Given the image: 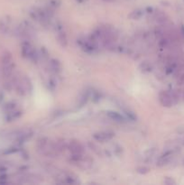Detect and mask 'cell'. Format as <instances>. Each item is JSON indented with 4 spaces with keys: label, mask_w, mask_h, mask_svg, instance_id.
I'll return each instance as SVG.
<instances>
[{
    "label": "cell",
    "mask_w": 184,
    "mask_h": 185,
    "mask_svg": "<svg viewBox=\"0 0 184 185\" xmlns=\"http://www.w3.org/2000/svg\"><path fill=\"white\" fill-rule=\"evenodd\" d=\"M144 10L138 8V9L134 10L133 12H131L128 16L132 20H139L140 18H142V16H144Z\"/></svg>",
    "instance_id": "obj_15"
},
{
    "label": "cell",
    "mask_w": 184,
    "mask_h": 185,
    "mask_svg": "<svg viewBox=\"0 0 184 185\" xmlns=\"http://www.w3.org/2000/svg\"><path fill=\"white\" fill-rule=\"evenodd\" d=\"M79 46L87 53H94L98 50V41L93 36L91 37H82L78 40Z\"/></svg>",
    "instance_id": "obj_4"
},
{
    "label": "cell",
    "mask_w": 184,
    "mask_h": 185,
    "mask_svg": "<svg viewBox=\"0 0 184 185\" xmlns=\"http://www.w3.org/2000/svg\"><path fill=\"white\" fill-rule=\"evenodd\" d=\"M48 65H49L50 71L54 73H58L62 71V64L58 60H56V59H51V60H50L48 62Z\"/></svg>",
    "instance_id": "obj_13"
},
{
    "label": "cell",
    "mask_w": 184,
    "mask_h": 185,
    "mask_svg": "<svg viewBox=\"0 0 184 185\" xmlns=\"http://www.w3.org/2000/svg\"><path fill=\"white\" fill-rule=\"evenodd\" d=\"M115 136V133L113 131L107 130V131H99L96 132L93 134V138L98 142L105 143L112 140Z\"/></svg>",
    "instance_id": "obj_7"
},
{
    "label": "cell",
    "mask_w": 184,
    "mask_h": 185,
    "mask_svg": "<svg viewBox=\"0 0 184 185\" xmlns=\"http://www.w3.org/2000/svg\"><path fill=\"white\" fill-rule=\"evenodd\" d=\"M2 65H3V72L5 77H10L14 71V62L10 53L6 51L2 57Z\"/></svg>",
    "instance_id": "obj_5"
},
{
    "label": "cell",
    "mask_w": 184,
    "mask_h": 185,
    "mask_svg": "<svg viewBox=\"0 0 184 185\" xmlns=\"http://www.w3.org/2000/svg\"><path fill=\"white\" fill-rule=\"evenodd\" d=\"M159 101L161 105L165 108H171L173 105V95L169 93L168 91L161 90L159 93Z\"/></svg>",
    "instance_id": "obj_8"
},
{
    "label": "cell",
    "mask_w": 184,
    "mask_h": 185,
    "mask_svg": "<svg viewBox=\"0 0 184 185\" xmlns=\"http://www.w3.org/2000/svg\"><path fill=\"white\" fill-rule=\"evenodd\" d=\"M22 116V112L20 110H11L9 114L7 115L6 116V119L7 121H14V120H16L17 118H19L20 116Z\"/></svg>",
    "instance_id": "obj_16"
},
{
    "label": "cell",
    "mask_w": 184,
    "mask_h": 185,
    "mask_svg": "<svg viewBox=\"0 0 184 185\" xmlns=\"http://www.w3.org/2000/svg\"><path fill=\"white\" fill-rule=\"evenodd\" d=\"M102 1H104L106 3H112V2L116 1V0H102Z\"/></svg>",
    "instance_id": "obj_20"
},
{
    "label": "cell",
    "mask_w": 184,
    "mask_h": 185,
    "mask_svg": "<svg viewBox=\"0 0 184 185\" xmlns=\"http://www.w3.org/2000/svg\"><path fill=\"white\" fill-rule=\"evenodd\" d=\"M21 53L25 58L28 59V60H30L32 62H37L40 58V54L38 53V51L27 41L22 42Z\"/></svg>",
    "instance_id": "obj_3"
},
{
    "label": "cell",
    "mask_w": 184,
    "mask_h": 185,
    "mask_svg": "<svg viewBox=\"0 0 184 185\" xmlns=\"http://www.w3.org/2000/svg\"><path fill=\"white\" fill-rule=\"evenodd\" d=\"M107 115L110 119H112L115 122H117V123H124L126 122V117L119 113L115 112V111H108V112L107 113Z\"/></svg>",
    "instance_id": "obj_12"
},
{
    "label": "cell",
    "mask_w": 184,
    "mask_h": 185,
    "mask_svg": "<svg viewBox=\"0 0 184 185\" xmlns=\"http://www.w3.org/2000/svg\"><path fill=\"white\" fill-rule=\"evenodd\" d=\"M16 88L18 93L25 95L32 90V83L27 77H22L16 81Z\"/></svg>",
    "instance_id": "obj_6"
},
{
    "label": "cell",
    "mask_w": 184,
    "mask_h": 185,
    "mask_svg": "<svg viewBox=\"0 0 184 185\" xmlns=\"http://www.w3.org/2000/svg\"><path fill=\"white\" fill-rule=\"evenodd\" d=\"M77 1H78L79 3H84V2L87 1V0H77Z\"/></svg>",
    "instance_id": "obj_21"
},
{
    "label": "cell",
    "mask_w": 184,
    "mask_h": 185,
    "mask_svg": "<svg viewBox=\"0 0 184 185\" xmlns=\"http://www.w3.org/2000/svg\"><path fill=\"white\" fill-rule=\"evenodd\" d=\"M60 4H61L60 0H47L48 7H50V8H51V9L56 8V7H58L59 5H60Z\"/></svg>",
    "instance_id": "obj_18"
},
{
    "label": "cell",
    "mask_w": 184,
    "mask_h": 185,
    "mask_svg": "<svg viewBox=\"0 0 184 185\" xmlns=\"http://www.w3.org/2000/svg\"><path fill=\"white\" fill-rule=\"evenodd\" d=\"M140 69L144 72H149L152 71V65L148 62H144L140 65Z\"/></svg>",
    "instance_id": "obj_17"
},
{
    "label": "cell",
    "mask_w": 184,
    "mask_h": 185,
    "mask_svg": "<svg viewBox=\"0 0 184 185\" xmlns=\"http://www.w3.org/2000/svg\"><path fill=\"white\" fill-rule=\"evenodd\" d=\"M178 84L179 85H184V73H181L178 78Z\"/></svg>",
    "instance_id": "obj_19"
},
{
    "label": "cell",
    "mask_w": 184,
    "mask_h": 185,
    "mask_svg": "<svg viewBox=\"0 0 184 185\" xmlns=\"http://www.w3.org/2000/svg\"><path fill=\"white\" fill-rule=\"evenodd\" d=\"M172 157H173V152L172 151H167V152L163 153L158 158V160L156 162V165L159 167L165 166L172 161Z\"/></svg>",
    "instance_id": "obj_11"
},
{
    "label": "cell",
    "mask_w": 184,
    "mask_h": 185,
    "mask_svg": "<svg viewBox=\"0 0 184 185\" xmlns=\"http://www.w3.org/2000/svg\"><path fill=\"white\" fill-rule=\"evenodd\" d=\"M70 161L73 164L80 168L81 170H89L91 168V166L93 164V160L90 156H88V155H85V154H80V155L71 154Z\"/></svg>",
    "instance_id": "obj_2"
},
{
    "label": "cell",
    "mask_w": 184,
    "mask_h": 185,
    "mask_svg": "<svg viewBox=\"0 0 184 185\" xmlns=\"http://www.w3.org/2000/svg\"><path fill=\"white\" fill-rule=\"evenodd\" d=\"M36 148L40 154H43L48 157H56L60 154L55 146V143L47 137L39 138L37 140Z\"/></svg>",
    "instance_id": "obj_1"
},
{
    "label": "cell",
    "mask_w": 184,
    "mask_h": 185,
    "mask_svg": "<svg viewBox=\"0 0 184 185\" xmlns=\"http://www.w3.org/2000/svg\"><path fill=\"white\" fill-rule=\"evenodd\" d=\"M68 149L70 151L71 154L74 155H80L84 154V147L77 140H71L68 144Z\"/></svg>",
    "instance_id": "obj_9"
},
{
    "label": "cell",
    "mask_w": 184,
    "mask_h": 185,
    "mask_svg": "<svg viewBox=\"0 0 184 185\" xmlns=\"http://www.w3.org/2000/svg\"><path fill=\"white\" fill-rule=\"evenodd\" d=\"M56 38L58 42L61 44L62 47H66L68 45V39H67V35H66L65 32L63 31L62 26V25H56Z\"/></svg>",
    "instance_id": "obj_10"
},
{
    "label": "cell",
    "mask_w": 184,
    "mask_h": 185,
    "mask_svg": "<svg viewBox=\"0 0 184 185\" xmlns=\"http://www.w3.org/2000/svg\"><path fill=\"white\" fill-rule=\"evenodd\" d=\"M154 19H155L157 23H159L160 25H163L168 21L166 14L160 10H156L154 12Z\"/></svg>",
    "instance_id": "obj_14"
}]
</instances>
